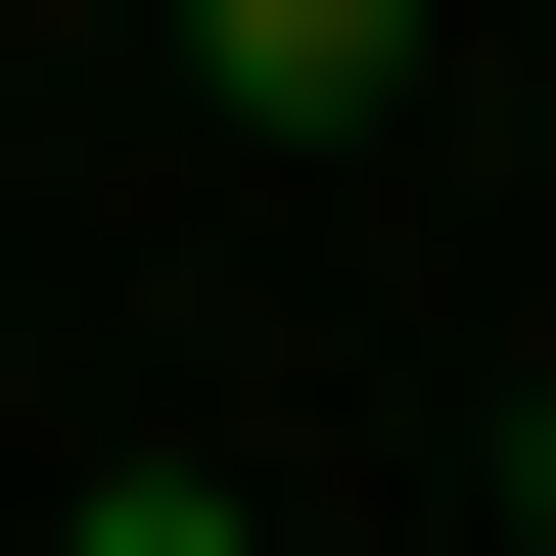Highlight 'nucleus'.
<instances>
[{"label": "nucleus", "instance_id": "f257e3e1", "mask_svg": "<svg viewBox=\"0 0 556 556\" xmlns=\"http://www.w3.org/2000/svg\"><path fill=\"white\" fill-rule=\"evenodd\" d=\"M186 93H278V139H325V93H417V0H186Z\"/></svg>", "mask_w": 556, "mask_h": 556}, {"label": "nucleus", "instance_id": "f03ea898", "mask_svg": "<svg viewBox=\"0 0 556 556\" xmlns=\"http://www.w3.org/2000/svg\"><path fill=\"white\" fill-rule=\"evenodd\" d=\"M47 556H278V510H232V464H93V510H47Z\"/></svg>", "mask_w": 556, "mask_h": 556}, {"label": "nucleus", "instance_id": "7ed1b4c3", "mask_svg": "<svg viewBox=\"0 0 556 556\" xmlns=\"http://www.w3.org/2000/svg\"><path fill=\"white\" fill-rule=\"evenodd\" d=\"M510 556H556V417H510Z\"/></svg>", "mask_w": 556, "mask_h": 556}]
</instances>
